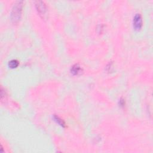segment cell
Listing matches in <instances>:
<instances>
[{
  "label": "cell",
  "mask_w": 153,
  "mask_h": 153,
  "mask_svg": "<svg viewBox=\"0 0 153 153\" xmlns=\"http://www.w3.org/2000/svg\"><path fill=\"white\" fill-rule=\"evenodd\" d=\"M9 66L12 68H15L18 66L19 65V62L17 60H12L10 62H9L8 63Z\"/></svg>",
  "instance_id": "cell-5"
},
{
  "label": "cell",
  "mask_w": 153,
  "mask_h": 153,
  "mask_svg": "<svg viewBox=\"0 0 153 153\" xmlns=\"http://www.w3.org/2000/svg\"><path fill=\"white\" fill-rule=\"evenodd\" d=\"M15 7H14L13 10L12 12V19L15 22L16 21H19L20 19V16L21 15V11H22V4L19 3V4H16Z\"/></svg>",
  "instance_id": "cell-1"
},
{
  "label": "cell",
  "mask_w": 153,
  "mask_h": 153,
  "mask_svg": "<svg viewBox=\"0 0 153 153\" xmlns=\"http://www.w3.org/2000/svg\"><path fill=\"white\" fill-rule=\"evenodd\" d=\"M133 26L135 30H139L142 26V17L139 14H137L135 16L133 19Z\"/></svg>",
  "instance_id": "cell-2"
},
{
  "label": "cell",
  "mask_w": 153,
  "mask_h": 153,
  "mask_svg": "<svg viewBox=\"0 0 153 153\" xmlns=\"http://www.w3.org/2000/svg\"><path fill=\"white\" fill-rule=\"evenodd\" d=\"M54 120H55L56 121V122L59 123V125L63 126L65 125V123H63V121L61 119H60V118L58 117H55V118H54Z\"/></svg>",
  "instance_id": "cell-6"
},
{
  "label": "cell",
  "mask_w": 153,
  "mask_h": 153,
  "mask_svg": "<svg viewBox=\"0 0 153 153\" xmlns=\"http://www.w3.org/2000/svg\"><path fill=\"white\" fill-rule=\"evenodd\" d=\"M37 7V10L40 14L42 15H45L46 13V8H45V5L44 4L43 2H38V4L36 5Z\"/></svg>",
  "instance_id": "cell-3"
},
{
  "label": "cell",
  "mask_w": 153,
  "mask_h": 153,
  "mask_svg": "<svg viewBox=\"0 0 153 153\" xmlns=\"http://www.w3.org/2000/svg\"><path fill=\"white\" fill-rule=\"evenodd\" d=\"M80 67L78 65H75L72 67L71 68V72L74 75H76L79 73L80 71Z\"/></svg>",
  "instance_id": "cell-4"
}]
</instances>
